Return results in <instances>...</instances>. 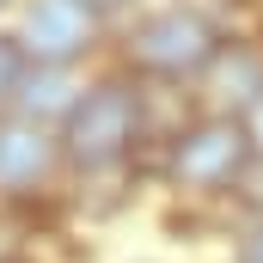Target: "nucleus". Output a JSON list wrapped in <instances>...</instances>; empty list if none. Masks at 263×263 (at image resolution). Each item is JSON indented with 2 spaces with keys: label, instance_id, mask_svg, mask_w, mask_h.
Listing matches in <instances>:
<instances>
[{
  "label": "nucleus",
  "instance_id": "obj_11",
  "mask_svg": "<svg viewBox=\"0 0 263 263\" xmlns=\"http://www.w3.org/2000/svg\"><path fill=\"white\" fill-rule=\"evenodd\" d=\"M245 263H263V220H257V233L245 239Z\"/></svg>",
  "mask_w": 263,
  "mask_h": 263
},
{
  "label": "nucleus",
  "instance_id": "obj_12",
  "mask_svg": "<svg viewBox=\"0 0 263 263\" xmlns=\"http://www.w3.org/2000/svg\"><path fill=\"white\" fill-rule=\"evenodd\" d=\"M6 263H12V257H6Z\"/></svg>",
  "mask_w": 263,
  "mask_h": 263
},
{
  "label": "nucleus",
  "instance_id": "obj_6",
  "mask_svg": "<svg viewBox=\"0 0 263 263\" xmlns=\"http://www.w3.org/2000/svg\"><path fill=\"white\" fill-rule=\"evenodd\" d=\"M49 172V135L37 123H0V190H25Z\"/></svg>",
  "mask_w": 263,
  "mask_h": 263
},
{
  "label": "nucleus",
  "instance_id": "obj_1",
  "mask_svg": "<svg viewBox=\"0 0 263 263\" xmlns=\"http://www.w3.org/2000/svg\"><path fill=\"white\" fill-rule=\"evenodd\" d=\"M251 135L239 117H202L172 141V178L184 190H239L251 172Z\"/></svg>",
  "mask_w": 263,
  "mask_h": 263
},
{
  "label": "nucleus",
  "instance_id": "obj_10",
  "mask_svg": "<svg viewBox=\"0 0 263 263\" xmlns=\"http://www.w3.org/2000/svg\"><path fill=\"white\" fill-rule=\"evenodd\" d=\"M239 123H245V135H251V153L263 159V104H251V110H245Z\"/></svg>",
  "mask_w": 263,
  "mask_h": 263
},
{
  "label": "nucleus",
  "instance_id": "obj_2",
  "mask_svg": "<svg viewBox=\"0 0 263 263\" xmlns=\"http://www.w3.org/2000/svg\"><path fill=\"white\" fill-rule=\"evenodd\" d=\"M214 49H220L214 25H208L202 12H190V6H159L153 18L135 25V43H129L135 67H147V73H159V80L202 73V67L214 62Z\"/></svg>",
  "mask_w": 263,
  "mask_h": 263
},
{
  "label": "nucleus",
  "instance_id": "obj_3",
  "mask_svg": "<svg viewBox=\"0 0 263 263\" xmlns=\"http://www.w3.org/2000/svg\"><path fill=\"white\" fill-rule=\"evenodd\" d=\"M129 141H141V92H129V86H92L73 104V117H67L73 159L104 165V159H123Z\"/></svg>",
  "mask_w": 263,
  "mask_h": 263
},
{
  "label": "nucleus",
  "instance_id": "obj_5",
  "mask_svg": "<svg viewBox=\"0 0 263 263\" xmlns=\"http://www.w3.org/2000/svg\"><path fill=\"white\" fill-rule=\"evenodd\" d=\"M202 86L220 104V117H245L251 104H263V49L257 43H220L214 62L202 67Z\"/></svg>",
  "mask_w": 263,
  "mask_h": 263
},
{
  "label": "nucleus",
  "instance_id": "obj_4",
  "mask_svg": "<svg viewBox=\"0 0 263 263\" xmlns=\"http://www.w3.org/2000/svg\"><path fill=\"white\" fill-rule=\"evenodd\" d=\"M92 43V6L86 0H31L25 12V49L43 67H67Z\"/></svg>",
  "mask_w": 263,
  "mask_h": 263
},
{
  "label": "nucleus",
  "instance_id": "obj_8",
  "mask_svg": "<svg viewBox=\"0 0 263 263\" xmlns=\"http://www.w3.org/2000/svg\"><path fill=\"white\" fill-rule=\"evenodd\" d=\"M18 86H25V49L0 37V98H18Z\"/></svg>",
  "mask_w": 263,
  "mask_h": 263
},
{
  "label": "nucleus",
  "instance_id": "obj_7",
  "mask_svg": "<svg viewBox=\"0 0 263 263\" xmlns=\"http://www.w3.org/2000/svg\"><path fill=\"white\" fill-rule=\"evenodd\" d=\"M86 92L73 86V73L67 67H25V86H18V110H25V123H37L43 129V117H73V104H80Z\"/></svg>",
  "mask_w": 263,
  "mask_h": 263
},
{
  "label": "nucleus",
  "instance_id": "obj_9",
  "mask_svg": "<svg viewBox=\"0 0 263 263\" xmlns=\"http://www.w3.org/2000/svg\"><path fill=\"white\" fill-rule=\"evenodd\" d=\"M239 196H245V202H251V208L263 214V159H251V172L239 178Z\"/></svg>",
  "mask_w": 263,
  "mask_h": 263
}]
</instances>
